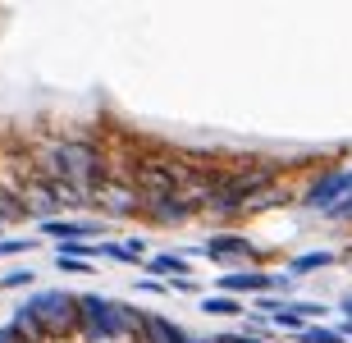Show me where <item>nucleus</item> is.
Instances as JSON below:
<instances>
[{
  "instance_id": "nucleus-1",
  "label": "nucleus",
  "mask_w": 352,
  "mask_h": 343,
  "mask_svg": "<svg viewBox=\"0 0 352 343\" xmlns=\"http://www.w3.org/2000/svg\"><path fill=\"white\" fill-rule=\"evenodd\" d=\"M37 165L46 184H55L60 192H74L82 201L105 184V151L91 142H46L37 151Z\"/></svg>"
},
{
  "instance_id": "nucleus-2",
  "label": "nucleus",
  "mask_w": 352,
  "mask_h": 343,
  "mask_svg": "<svg viewBox=\"0 0 352 343\" xmlns=\"http://www.w3.org/2000/svg\"><path fill=\"white\" fill-rule=\"evenodd\" d=\"M19 316L32 325L37 339H69V334H78V293L46 289L37 298H28L19 307Z\"/></svg>"
},
{
  "instance_id": "nucleus-3",
  "label": "nucleus",
  "mask_w": 352,
  "mask_h": 343,
  "mask_svg": "<svg viewBox=\"0 0 352 343\" xmlns=\"http://www.w3.org/2000/svg\"><path fill=\"white\" fill-rule=\"evenodd\" d=\"M138 325H142V311L110 302V298L78 293V334H87V339H124V334H138Z\"/></svg>"
},
{
  "instance_id": "nucleus-4",
  "label": "nucleus",
  "mask_w": 352,
  "mask_h": 343,
  "mask_svg": "<svg viewBox=\"0 0 352 343\" xmlns=\"http://www.w3.org/2000/svg\"><path fill=\"white\" fill-rule=\"evenodd\" d=\"M352 197V170H334V174H320L311 188H307V206H316V211H334L339 201Z\"/></svg>"
},
{
  "instance_id": "nucleus-5",
  "label": "nucleus",
  "mask_w": 352,
  "mask_h": 343,
  "mask_svg": "<svg viewBox=\"0 0 352 343\" xmlns=\"http://www.w3.org/2000/svg\"><path fill=\"white\" fill-rule=\"evenodd\" d=\"M293 279L288 275H265V270H229V275L220 279V289L224 293H279V289H288Z\"/></svg>"
},
{
  "instance_id": "nucleus-6",
  "label": "nucleus",
  "mask_w": 352,
  "mask_h": 343,
  "mask_svg": "<svg viewBox=\"0 0 352 343\" xmlns=\"http://www.w3.org/2000/svg\"><path fill=\"white\" fill-rule=\"evenodd\" d=\"M91 201H96L105 215H138L142 211V192H138L133 184H110V179L91 192Z\"/></svg>"
},
{
  "instance_id": "nucleus-7",
  "label": "nucleus",
  "mask_w": 352,
  "mask_h": 343,
  "mask_svg": "<svg viewBox=\"0 0 352 343\" xmlns=\"http://www.w3.org/2000/svg\"><path fill=\"white\" fill-rule=\"evenodd\" d=\"M201 252L215 256V261H252V256H256L252 238H243V234H210L206 243H201Z\"/></svg>"
},
{
  "instance_id": "nucleus-8",
  "label": "nucleus",
  "mask_w": 352,
  "mask_h": 343,
  "mask_svg": "<svg viewBox=\"0 0 352 343\" xmlns=\"http://www.w3.org/2000/svg\"><path fill=\"white\" fill-rule=\"evenodd\" d=\"M138 330H142L146 343H192L183 325H174V320H165V316H146V311H142V325H138Z\"/></svg>"
},
{
  "instance_id": "nucleus-9",
  "label": "nucleus",
  "mask_w": 352,
  "mask_h": 343,
  "mask_svg": "<svg viewBox=\"0 0 352 343\" xmlns=\"http://www.w3.org/2000/svg\"><path fill=\"white\" fill-rule=\"evenodd\" d=\"M46 238H60V243H87L96 234V225H82V220H46L41 225Z\"/></svg>"
},
{
  "instance_id": "nucleus-10",
  "label": "nucleus",
  "mask_w": 352,
  "mask_h": 343,
  "mask_svg": "<svg viewBox=\"0 0 352 343\" xmlns=\"http://www.w3.org/2000/svg\"><path fill=\"white\" fill-rule=\"evenodd\" d=\"M146 265V279H160V275H170V279H188V270L192 265L183 261L179 252H160V256H151V261H142Z\"/></svg>"
},
{
  "instance_id": "nucleus-11",
  "label": "nucleus",
  "mask_w": 352,
  "mask_h": 343,
  "mask_svg": "<svg viewBox=\"0 0 352 343\" xmlns=\"http://www.w3.org/2000/svg\"><path fill=\"white\" fill-rule=\"evenodd\" d=\"M334 261H339L334 252H302L298 261L288 265V279L293 275H311V270H325V265H334Z\"/></svg>"
},
{
  "instance_id": "nucleus-12",
  "label": "nucleus",
  "mask_w": 352,
  "mask_h": 343,
  "mask_svg": "<svg viewBox=\"0 0 352 343\" xmlns=\"http://www.w3.org/2000/svg\"><path fill=\"white\" fill-rule=\"evenodd\" d=\"M201 311L206 316H243L248 307H243V298H201Z\"/></svg>"
},
{
  "instance_id": "nucleus-13",
  "label": "nucleus",
  "mask_w": 352,
  "mask_h": 343,
  "mask_svg": "<svg viewBox=\"0 0 352 343\" xmlns=\"http://www.w3.org/2000/svg\"><path fill=\"white\" fill-rule=\"evenodd\" d=\"M298 343H343V334L334 325H302Z\"/></svg>"
},
{
  "instance_id": "nucleus-14",
  "label": "nucleus",
  "mask_w": 352,
  "mask_h": 343,
  "mask_svg": "<svg viewBox=\"0 0 352 343\" xmlns=\"http://www.w3.org/2000/svg\"><path fill=\"white\" fill-rule=\"evenodd\" d=\"M274 325H279V330H293V334H302V325H307V320H302V311L298 307H284V311H274Z\"/></svg>"
},
{
  "instance_id": "nucleus-15",
  "label": "nucleus",
  "mask_w": 352,
  "mask_h": 343,
  "mask_svg": "<svg viewBox=\"0 0 352 343\" xmlns=\"http://www.w3.org/2000/svg\"><path fill=\"white\" fill-rule=\"evenodd\" d=\"M37 238H0V256H19V252H32Z\"/></svg>"
},
{
  "instance_id": "nucleus-16",
  "label": "nucleus",
  "mask_w": 352,
  "mask_h": 343,
  "mask_svg": "<svg viewBox=\"0 0 352 343\" xmlns=\"http://www.w3.org/2000/svg\"><path fill=\"white\" fill-rule=\"evenodd\" d=\"M101 256H110V261H124V265H138V256H133L124 243H101Z\"/></svg>"
},
{
  "instance_id": "nucleus-17",
  "label": "nucleus",
  "mask_w": 352,
  "mask_h": 343,
  "mask_svg": "<svg viewBox=\"0 0 352 343\" xmlns=\"http://www.w3.org/2000/svg\"><path fill=\"white\" fill-rule=\"evenodd\" d=\"M0 284H5V289H23V284H32V270H10Z\"/></svg>"
},
{
  "instance_id": "nucleus-18",
  "label": "nucleus",
  "mask_w": 352,
  "mask_h": 343,
  "mask_svg": "<svg viewBox=\"0 0 352 343\" xmlns=\"http://www.w3.org/2000/svg\"><path fill=\"white\" fill-rule=\"evenodd\" d=\"M60 270H74V275H91V261H69V256H60Z\"/></svg>"
},
{
  "instance_id": "nucleus-19",
  "label": "nucleus",
  "mask_w": 352,
  "mask_h": 343,
  "mask_svg": "<svg viewBox=\"0 0 352 343\" xmlns=\"http://www.w3.org/2000/svg\"><path fill=\"white\" fill-rule=\"evenodd\" d=\"M256 302H261L265 311H270V316H274V311H284V307H288L284 298H274V293H261V298H256Z\"/></svg>"
},
{
  "instance_id": "nucleus-20",
  "label": "nucleus",
  "mask_w": 352,
  "mask_h": 343,
  "mask_svg": "<svg viewBox=\"0 0 352 343\" xmlns=\"http://www.w3.org/2000/svg\"><path fill=\"white\" fill-rule=\"evenodd\" d=\"M210 343H261L256 334H220V339H210Z\"/></svg>"
},
{
  "instance_id": "nucleus-21",
  "label": "nucleus",
  "mask_w": 352,
  "mask_h": 343,
  "mask_svg": "<svg viewBox=\"0 0 352 343\" xmlns=\"http://www.w3.org/2000/svg\"><path fill=\"white\" fill-rule=\"evenodd\" d=\"M339 311H343V320H352V298H343V302H339Z\"/></svg>"
},
{
  "instance_id": "nucleus-22",
  "label": "nucleus",
  "mask_w": 352,
  "mask_h": 343,
  "mask_svg": "<svg viewBox=\"0 0 352 343\" xmlns=\"http://www.w3.org/2000/svg\"><path fill=\"white\" fill-rule=\"evenodd\" d=\"M0 343H19V339H14V330H10V325L0 330Z\"/></svg>"
},
{
  "instance_id": "nucleus-23",
  "label": "nucleus",
  "mask_w": 352,
  "mask_h": 343,
  "mask_svg": "<svg viewBox=\"0 0 352 343\" xmlns=\"http://www.w3.org/2000/svg\"><path fill=\"white\" fill-rule=\"evenodd\" d=\"M339 334H352V320H348V325H343V330H339Z\"/></svg>"
},
{
  "instance_id": "nucleus-24",
  "label": "nucleus",
  "mask_w": 352,
  "mask_h": 343,
  "mask_svg": "<svg viewBox=\"0 0 352 343\" xmlns=\"http://www.w3.org/2000/svg\"><path fill=\"white\" fill-rule=\"evenodd\" d=\"M192 343H210V339H192Z\"/></svg>"
},
{
  "instance_id": "nucleus-25",
  "label": "nucleus",
  "mask_w": 352,
  "mask_h": 343,
  "mask_svg": "<svg viewBox=\"0 0 352 343\" xmlns=\"http://www.w3.org/2000/svg\"><path fill=\"white\" fill-rule=\"evenodd\" d=\"M0 229H5V220H0Z\"/></svg>"
}]
</instances>
